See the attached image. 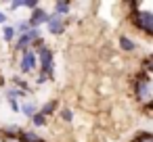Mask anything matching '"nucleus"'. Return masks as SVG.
<instances>
[{
	"label": "nucleus",
	"mask_w": 153,
	"mask_h": 142,
	"mask_svg": "<svg viewBox=\"0 0 153 142\" xmlns=\"http://www.w3.org/2000/svg\"><path fill=\"white\" fill-rule=\"evenodd\" d=\"M59 117H61L65 123H71V121H74V111H71V109H67V107H63V109L59 111Z\"/></svg>",
	"instance_id": "19"
},
{
	"label": "nucleus",
	"mask_w": 153,
	"mask_h": 142,
	"mask_svg": "<svg viewBox=\"0 0 153 142\" xmlns=\"http://www.w3.org/2000/svg\"><path fill=\"white\" fill-rule=\"evenodd\" d=\"M117 46H120L124 52H134V50H136V42H134L130 36H126V34H122V36L117 38Z\"/></svg>",
	"instance_id": "8"
},
{
	"label": "nucleus",
	"mask_w": 153,
	"mask_h": 142,
	"mask_svg": "<svg viewBox=\"0 0 153 142\" xmlns=\"http://www.w3.org/2000/svg\"><path fill=\"white\" fill-rule=\"evenodd\" d=\"M46 29H48V34H53V36H61L63 32H65V17H61V15H51V21H48V25H46Z\"/></svg>",
	"instance_id": "6"
},
{
	"label": "nucleus",
	"mask_w": 153,
	"mask_h": 142,
	"mask_svg": "<svg viewBox=\"0 0 153 142\" xmlns=\"http://www.w3.org/2000/svg\"><path fill=\"white\" fill-rule=\"evenodd\" d=\"M4 96H7V98H25V100H27V96H30V94L13 86V88H9V90L4 92Z\"/></svg>",
	"instance_id": "14"
},
{
	"label": "nucleus",
	"mask_w": 153,
	"mask_h": 142,
	"mask_svg": "<svg viewBox=\"0 0 153 142\" xmlns=\"http://www.w3.org/2000/svg\"><path fill=\"white\" fill-rule=\"evenodd\" d=\"M71 2H67V0H57V2L53 4V13L55 15H61V17H67L69 11H71Z\"/></svg>",
	"instance_id": "9"
},
{
	"label": "nucleus",
	"mask_w": 153,
	"mask_h": 142,
	"mask_svg": "<svg viewBox=\"0 0 153 142\" xmlns=\"http://www.w3.org/2000/svg\"><path fill=\"white\" fill-rule=\"evenodd\" d=\"M36 52H38V61H40V71L46 73L51 77V82H55V54H53V50L44 44Z\"/></svg>",
	"instance_id": "3"
},
{
	"label": "nucleus",
	"mask_w": 153,
	"mask_h": 142,
	"mask_svg": "<svg viewBox=\"0 0 153 142\" xmlns=\"http://www.w3.org/2000/svg\"><path fill=\"white\" fill-rule=\"evenodd\" d=\"M7 7H9L11 13H15V11H19V9H25V0H11Z\"/></svg>",
	"instance_id": "20"
},
{
	"label": "nucleus",
	"mask_w": 153,
	"mask_h": 142,
	"mask_svg": "<svg viewBox=\"0 0 153 142\" xmlns=\"http://www.w3.org/2000/svg\"><path fill=\"white\" fill-rule=\"evenodd\" d=\"M2 132H4V136L19 138V134H21V127H19L17 123H13V125H4V127H2Z\"/></svg>",
	"instance_id": "17"
},
{
	"label": "nucleus",
	"mask_w": 153,
	"mask_h": 142,
	"mask_svg": "<svg viewBox=\"0 0 153 142\" xmlns=\"http://www.w3.org/2000/svg\"><path fill=\"white\" fill-rule=\"evenodd\" d=\"M132 92L140 104H151L153 102V79H151V75L140 71L132 82Z\"/></svg>",
	"instance_id": "2"
},
{
	"label": "nucleus",
	"mask_w": 153,
	"mask_h": 142,
	"mask_svg": "<svg viewBox=\"0 0 153 142\" xmlns=\"http://www.w3.org/2000/svg\"><path fill=\"white\" fill-rule=\"evenodd\" d=\"M51 15H53V13H46L44 9H36V11H32V13H30L27 21H30V25H32V27H42V25H48Z\"/></svg>",
	"instance_id": "5"
},
{
	"label": "nucleus",
	"mask_w": 153,
	"mask_h": 142,
	"mask_svg": "<svg viewBox=\"0 0 153 142\" xmlns=\"http://www.w3.org/2000/svg\"><path fill=\"white\" fill-rule=\"evenodd\" d=\"M19 140H21V142H46V140H44L38 132H34V129H21Z\"/></svg>",
	"instance_id": "11"
},
{
	"label": "nucleus",
	"mask_w": 153,
	"mask_h": 142,
	"mask_svg": "<svg viewBox=\"0 0 153 142\" xmlns=\"http://www.w3.org/2000/svg\"><path fill=\"white\" fill-rule=\"evenodd\" d=\"M11 84L15 86V88H19V90H23V92H27V94H32V88H30V84L23 79V77H19V75H13L11 77Z\"/></svg>",
	"instance_id": "13"
},
{
	"label": "nucleus",
	"mask_w": 153,
	"mask_h": 142,
	"mask_svg": "<svg viewBox=\"0 0 153 142\" xmlns=\"http://www.w3.org/2000/svg\"><path fill=\"white\" fill-rule=\"evenodd\" d=\"M17 38H19V32H17L15 25H4V27H2V40H4L7 44H15Z\"/></svg>",
	"instance_id": "10"
},
{
	"label": "nucleus",
	"mask_w": 153,
	"mask_h": 142,
	"mask_svg": "<svg viewBox=\"0 0 153 142\" xmlns=\"http://www.w3.org/2000/svg\"><path fill=\"white\" fill-rule=\"evenodd\" d=\"M2 142H21L19 138H13V136H2Z\"/></svg>",
	"instance_id": "24"
},
{
	"label": "nucleus",
	"mask_w": 153,
	"mask_h": 142,
	"mask_svg": "<svg viewBox=\"0 0 153 142\" xmlns=\"http://www.w3.org/2000/svg\"><path fill=\"white\" fill-rule=\"evenodd\" d=\"M130 23L147 38H153V11L145 9L140 2H130Z\"/></svg>",
	"instance_id": "1"
},
{
	"label": "nucleus",
	"mask_w": 153,
	"mask_h": 142,
	"mask_svg": "<svg viewBox=\"0 0 153 142\" xmlns=\"http://www.w3.org/2000/svg\"><path fill=\"white\" fill-rule=\"evenodd\" d=\"M46 82H51V77H48L46 73L38 71V75H36V84H38V86H42V84H46Z\"/></svg>",
	"instance_id": "22"
},
{
	"label": "nucleus",
	"mask_w": 153,
	"mask_h": 142,
	"mask_svg": "<svg viewBox=\"0 0 153 142\" xmlns=\"http://www.w3.org/2000/svg\"><path fill=\"white\" fill-rule=\"evenodd\" d=\"M7 21H9V15H7L4 11H0V25H2V27H4V25H9Z\"/></svg>",
	"instance_id": "23"
},
{
	"label": "nucleus",
	"mask_w": 153,
	"mask_h": 142,
	"mask_svg": "<svg viewBox=\"0 0 153 142\" xmlns=\"http://www.w3.org/2000/svg\"><path fill=\"white\" fill-rule=\"evenodd\" d=\"M40 111H42V113H44V115L48 117V115H55V113H57V111H61V109H59V102H57V100L53 98V100L44 102V104L40 107Z\"/></svg>",
	"instance_id": "12"
},
{
	"label": "nucleus",
	"mask_w": 153,
	"mask_h": 142,
	"mask_svg": "<svg viewBox=\"0 0 153 142\" xmlns=\"http://www.w3.org/2000/svg\"><path fill=\"white\" fill-rule=\"evenodd\" d=\"M130 142H153V132H145V129H143V132H138Z\"/></svg>",
	"instance_id": "15"
},
{
	"label": "nucleus",
	"mask_w": 153,
	"mask_h": 142,
	"mask_svg": "<svg viewBox=\"0 0 153 142\" xmlns=\"http://www.w3.org/2000/svg\"><path fill=\"white\" fill-rule=\"evenodd\" d=\"M46 121H48V117H46L42 111H38V113L34 115V119H32L34 127H44V125H46Z\"/></svg>",
	"instance_id": "16"
},
{
	"label": "nucleus",
	"mask_w": 153,
	"mask_h": 142,
	"mask_svg": "<svg viewBox=\"0 0 153 142\" xmlns=\"http://www.w3.org/2000/svg\"><path fill=\"white\" fill-rule=\"evenodd\" d=\"M38 111H40V109H38V104H36L34 100H30V98H27V100H23V102H21V115H23V117L34 119V115H36Z\"/></svg>",
	"instance_id": "7"
},
{
	"label": "nucleus",
	"mask_w": 153,
	"mask_h": 142,
	"mask_svg": "<svg viewBox=\"0 0 153 142\" xmlns=\"http://www.w3.org/2000/svg\"><path fill=\"white\" fill-rule=\"evenodd\" d=\"M7 102H9L11 111H15V113H21V104L17 102V98H7Z\"/></svg>",
	"instance_id": "21"
},
{
	"label": "nucleus",
	"mask_w": 153,
	"mask_h": 142,
	"mask_svg": "<svg viewBox=\"0 0 153 142\" xmlns=\"http://www.w3.org/2000/svg\"><path fill=\"white\" fill-rule=\"evenodd\" d=\"M36 69H40L38 52H36L34 48H30V50H25V52L21 54V59H19V71H21L23 75H30V73H34Z\"/></svg>",
	"instance_id": "4"
},
{
	"label": "nucleus",
	"mask_w": 153,
	"mask_h": 142,
	"mask_svg": "<svg viewBox=\"0 0 153 142\" xmlns=\"http://www.w3.org/2000/svg\"><path fill=\"white\" fill-rule=\"evenodd\" d=\"M143 71H145L147 75H153V52L143 59Z\"/></svg>",
	"instance_id": "18"
}]
</instances>
